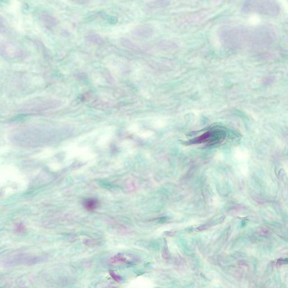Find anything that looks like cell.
Returning a JSON list of instances; mask_svg holds the SVG:
<instances>
[{
	"label": "cell",
	"instance_id": "2",
	"mask_svg": "<svg viewBox=\"0 0 288 288\" xmlns=\"http://www.w3.org/2000/svg\"><path fill=\"white\" fill-rule=\"evenodd\" d=\"M83 206L88 210H94L99 206V201L95 199L88 198L83 201Z\"/></svg>",
	"mask_w": 288,
	"mask_h": 288
},
{
	"label": "cell",
	"instance_id": "1",
	"mask_svg": "<svg viewBox=\"0 0 288 288\" xmlns=\"http://www.w3.org/2000/svg\"><path fill=\"white\" fill-rule=\"evenodd\" d=\"M247 10L269 15H275L279 13V7L273 1H250L246 5Z\"/></svg>",
	"mask_w": 288,
	"mask_h": 288
}]
</instances>
